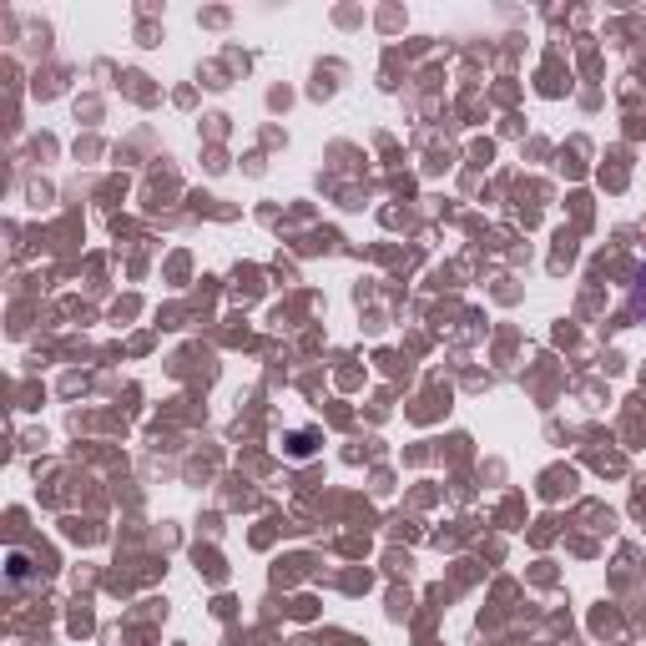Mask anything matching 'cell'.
I'll use <instances>...</instances> for the list:
<instances>
[{"instance_id": "1", "label": "cell", "mask_w": 646, "mask_h": 646, "mask_svg": "<svg viewBox=\"0 0 646 646\" xmlns=\"http://www.w3.org/2000/svg\"><path fill=\"white\" fill-rule=\"evenodd\" d=\"M636 313H642V319H646V268H642V273H636Z\"/></svg>"}]
</instances>
